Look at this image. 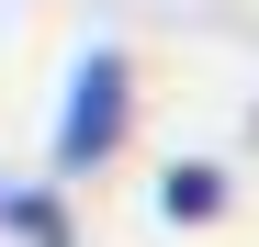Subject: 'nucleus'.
<instances>
[{
	"instance_id": "obj_1",
	"label": "nucleus",
	"mask_w": 259,
	"mask_h": 247,
	"mask_svg": "<svg viewBox=\"0 0 259 247\" xmlns=\"http://www.w3.org/2000/svg\"><path fill=\"white\" fill-rule=\"evenodd\" d=\"M124 146V45H91L68 68V101H57V169H102V157Z\"/></svg>"
},
{
	"instance_id": "obj_2",
	"label": "nucleus",
	"mask_w": 259,
	"mask_h": 247,
	"mask_svg": "<svg viewBox=\"0 0 259 247\" xmlns=\"http://www.w3.org/2000/svg\"><path fill=\"white\" fill-rule=\"evenodd\" d=\"M158 214L169 225H214V214H226V180H214V169H169L158 180Z\"/></svg>"
}]
</instances>
